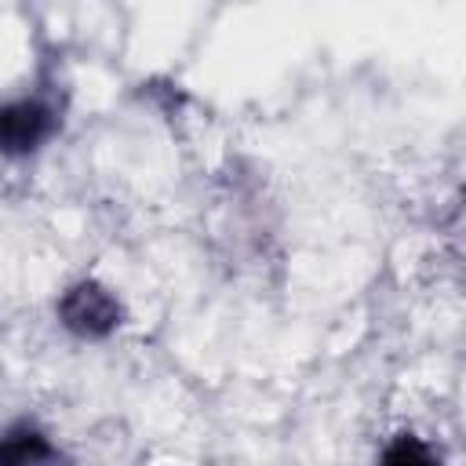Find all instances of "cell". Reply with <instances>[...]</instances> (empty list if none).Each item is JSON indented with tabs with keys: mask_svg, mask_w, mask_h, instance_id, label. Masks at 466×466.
Wrapping results in <instances>:
<instances>
[{
	"mask_svg": "<svg viewBox=\"0 0 466 466\" xmlns=\"http://www.w3.org/2000/svg\"><path fill=\"white\" fill-rule=\"evenodd\" d=\"M55 309H58L62 328L73 331L76 339H87V342L113 335L120 328V320H124L120 299L106 284H98V280H76V284H69L62 291V299H58Z\"/></svg>",
	"mask_w": 466,
	"mask_h": 466,
	"instance_id": "cell-1",
	"label": "cell"
},
{
	"mask_svg": "<svg viewBox=\"0 0 466 466\" xmlns=\"http://www.w3.org/2000/svg\"><path fill=\"white\" fill-rule=\"evenodd\" d=\"M55 131V109L44 98H15L0 116V142L7 157L36 153Z\"/></svg>",
	"mask_w": 466,
	"mask_h": 466,
	"instance_id": "cell-2",
	"label": "cell"
},
{
	"mask_svg": "<svg viewBox=\"0 0 466 466\" xmlns=\"http://www.w3.org/2000/svg\"><path fill=\"white\" fill-rule=\"evenodd\" d=\"M58 451L47 433L29 422H15L0 444V466H55Z\"/></svg>",
	"mask_w": 466,
	"mask_h": 466,
	"instance_id": "cell-3",
	"label": "cell"
},
{
	"mask_svg": "<svg viewBox=\"0 0 466 466\" xmlns=\"http://www.w3.org/2000/svg\"><path fill=\"white\" fill-rule=\"evenodd\" d=\"M379 466H444V462L433 455V448L426 441H419L411 433H400L382 448Z\"/></svg>",
	"mask_w": 466,
	"mask_h": 466,
	"instance_id": "cell-4",
	"label": "cell"
}]
</instances>
